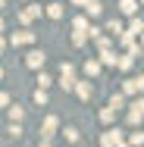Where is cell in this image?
Masks as SVG:
<instances>
[{
	"label": "cell",
	"instance_id": "6da1fadb",
	"mask_svg": "<svg viewBox=\"0 0 144 147\" xmlns=\"http://www.w3.org/2000/svg\"><path fill=\"white\" fill-rule=\"evenodd\" d=\"M59 85L69 91V88H75V69L69 66V63H63V69H59Z\"/></svg>",
	"mask_w": 144,
	"mask_h": 147
},
{
	"label": "cell",
	"instance_id": "7a4b0ae2",
	"mask_svg": "<svg viewBox=\"0 0 144 147\" xmlns=\"http://www.w3.org/2000/svg\"><path fill=\"white\" fill-rule=\"evenodd\" d=\"M138 91H144V75H135L125 82V94H138Z\"/></svg>",
	"mask_w": 144,
	"mask_h": 147
},
{
	"label": "cell",
	"instance_id": "3957f363",
	"mask_svg": "<svg viewBox=\"0 0 144 147\" xmlns=\"http://www.w3.org/2000/svg\"><path fill=\"white\" fill-rule=\"evenodd\" d=\"M85 13H88V16H100V13H103V3H100V0H88Z\"/></svg>",
	"mask_w": 144,
	"mask_h": 147
},
{
	"label": "cell",
	"instance_id": "277c9868",
	"mask_svg": "<svg viewBox=\"0 0 144 147\" xmlns=\"http://www.w3.org/2000/svg\"><path fill=\"white\" fill-rule=\"evenodd\" d=\"M9 41H13V44H31V41H34V34H31V31H16Z\"/></svg>",
	"mask_w": 144,
	"mask_h": 147
},
{
	"label": "cell",
	"instance_id": "5b68a950",
	"mask_svg": "<svg viewBox=\"0 0 144 147\" xmlns=\"http://www.w3.org/2000/svg\"><path fill=\"white\" fill-rule=\"evenodd\" d=\"M25 63H28L31 69H38V66H44V53H41V50H31V53H28V59H25Z\"/></svg>",
	"mask_w": 144,
	"mask_h": 147
},
{
	"label": "cell",
	"instance_id": "8992f818",
	"mask_svg": "<svg viewBox=\"0 0 144 147\" xmlns=\"http://www.w3.org/2000/svg\"><path fill=\"white\" fill-rule=\"evenodd\" d=\"M141 116H144V97H141V100H135V103H132V122H138Z\"/></svg>",
	"mask_w": 144,
	"mask_h": 147
},
{
	"label": "cell",
	"instance_id": "52a82bcc",
	"mask_svg": "<svg viewBox=\"0 0 144 147\" xmlns=\"http://www.w3.org/2000/svg\"><path fill=\"white\" fill-rule=\"evenodd\" d=\"M119 9H122L125 16H135V9H138V3H135V0H122V3H119Z\"/></svg>",
	"mask_w": 144,
	"mask_h": 147
},
{
	"label": "cell",
	"instance_id": "ba28073f",
	"mask_svg": "<svg viewBox=\"0 0 144 147\" xmlns=\"http://www.w3.org/2000/svg\"><path fill=\"white\" fill-rule=\"evenodd\" d=\"M75 91H78V97H82V100H88V97H91V85H88V82H78V85H75Z\"/></svg>",
	"mask_w": 144,
	"mask_h": 147
},
{
	"label": "cell",
	"instance_id": "9c48e42d",
	"mask_svg": "<svg viewBox=\"0 0 144 147\" xmlns=\"http://www.w3.org/2000/svg\"><path fill=\"white\" fill-rule=\"evenodd\" d=\"M128 34H144V22H141V19H132V25H128Z\"/></svg>",
	"mask_w": 144,
	"mask_h": 147
},
{
	"label": "cell",
	"instance_id": "30bf717a",
	"mask_svg": "<svg viewBox=\"0 0 144 147\" xmlns=\"http://www.w3.org/2000/svg\"><path fill=\"white\" fill-rule=\"evenodd\" d=\"M85 72H88V75H97V72H100V63H97V59H88V63H85Z\"/></svg>",
	"mask_w": 144,
	"mask_h": 147
},
{
	"label": "cell",
	"instance_id": "8fae6325",
	"mask_svg": "<svg viewBox=\"0 0 144 147\" xmlns=\"http://www.w3.org/2000/svg\"><path fill=\"white\" fill-rule=\"evenodd\" d=\"M47 16H50V19H59V16H63V6H59V3H50V6H47Z\"/></svg>",
	"mask_w": 144,
	"mask_h": 147
},
{
	"label": "cell",
	"instance_id": "7c38bea8",
	"mask_svg": "<svg viewBox=\"0 0 144 147\" xmlns=\"http://www.w3.org/2000/svg\"><path fill=\"white\" fill-rule=\"evenodd\" d=\"M50 85H53V78H50V75H44V72H41V75H38V88L44 91V88H50Z\"/></svg>",
	"mask_w": 144,
	"mask_h": 147
},
{
	"label": "cell",
	"instance_id": "4fadbf2b",
	"mask_svg": "<svg viewBox=\"0 0 144 147\" xmlns=\"http://www.w3.org/2000/svg\"><path fill=\"white\" fill-rule=\"evenodd\" d=\"M110 107H113V110L125 107V97H122V94H113V97H110Z\"/></svg>",
	"mask_w": 144,
	"mask_h": 147
},
{
	"label": "cell",
	"instance_id": "5bb4252c",
	"mask_svg": "<svg viewBox=\"0 0 144 147\" xmlns=\"http://www.w3.org/2000/svg\"><path fill=\"white\" fill-rule=\"evenodd\" d=\"M107 28H110V34H122V22H119V19H110Z\"/></svg>",
	"mask_w": 144,
	"mask_h": 147
},
{
	"label": "cell",
	"instance_id": "9a60e30c",
	"mask_svg": "<svg viewBox=\"0 0 144 147\" xmlns=\"http://www.w3.org/2000/svg\"><path fill=\"white\" fill-rule=\"evenodd\" d=\"M100 57H103V63H107V66H116V63H119V57H116V53H110V50H103Z\"/></svg>",
	"mask_w": 144,
	"mask_h": 147
},
{
	"label": "cell",
	"instance_id": "2e32d148",
	"mask_svg": "<svg viewBox=\"0 0 144 147\" xmlns=\"http://www.w3.org/2000/svg\"><path fill=\"white\" fill-rule=\"evenodd\" d=\"M34 103H41V107H44V103H47V91H41V88L34 91Z\"/></svg>",
	"mask_w": 144,
	"mask_h": 147
},
{
	"label": "cell",
	"instance_id": "e0dca14e",
	"mask_svg": "<svg viewBox=\"0 0 144 147\" xmlns=\"http://www.w3.org/2000/svg\"><path fill=\"white\" fill-rule=\"evenodd\" d=\"M53 128H57V119L50 116L47 122H44V135H53Z\"/></svg>",
	"mask_w": 144,
	"mask_h": 147
},
{
	"label": "cell",
	"instance_id": "ac0fdd59",
	"mask_svg": "<svg viewBox=\"0 0 144 147\" xmlns=\"http://www.w3.org/2000/svg\"><path fill=\"white\" fill-rule=\"evenodd\" d=\"M9 119H22V110L19 107H9Z\"/></svg>",
	"mask_w": 144,
	"mask_h": 147
},
{
	"label": "cell",
	"instance_id": "d6986e66",
	"mask_svg": "<svg viewBox=\"0 0 144 147\" xmlns=\"http://www.w3.org/2000/svg\"><path fill=\"white\" fill-rule=\"evenodd\" d=\"M3 47H6V44H3V38H0V53H3Z\"/></svg>",
	"mask_w": 144,
	"mask_h": 147
},
{
	"label": "cell",
	"instance_id": "ffe728a7",
	"mask_svg": "<svg viewBox=\"0 0 144 147\" xmlns=\"http://www.w3.org/2000/svg\"><path fill=\"white\" fill-rule=\"evenodd\" d=\"M75 3H82V6H85V3H88V0H75Z\"/></svg>",
	"mask_w": 144,
	"mask_h": 147
},
{
	"label": "cell",
	"instance_id": "44dd1931",
	"mask_svg": "<svg viewBox=\"0 0 144 147\" xmlns=\"http://www.w3.org/2000/svg\"><path fill=\"white\" fill-rule=\"evenodd\" d=\"M0 78H3V69H0Z\"/></svg>",
	"mask_w": 144,
	"mask_h": 147
},
{
	"label": "cell",
	"instance_id": "7402d4cb",
	"mask_svg": "<svg viewBox=\"0 0 144 147\" xmlns=\"http://www.w3.org/2000/svg\"><path fill=\"white\" fill-rule=\"evenodd\" d=\"M0 31H3V22H0Z\"/></svg>",
	"mask_w": 144,
	"mask_h": 147
}]
</instances>
